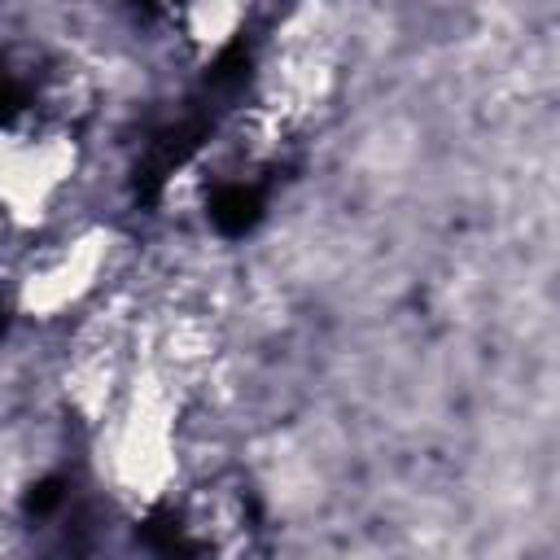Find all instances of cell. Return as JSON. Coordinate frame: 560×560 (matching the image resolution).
Segmentation results:
<instances>
[{
	"mask_svg": "<svg viewBox=\"0 0 560 560\" xmlns=\"http://www.w3.org/2000/svg\"><path fill=\"white\" fill-rule=\"evenodd\" d=\"M79 179L83 140L70 122H57L52 114L0 122V228L48 232Z\"/></svg>",
	"mask_w": 560,
	"mask_h": 560,
	"instance_id": "cell-2",
	"label": "cell"
},
{
	"mask_svg": "<svg viewBox=\"0 0 560 560\" xmlns=\"http://www.w3.org/2000/svg\"><path fill=\"white\" fill-rule=\"evenodd\" d=\"M118 232L105 223H79L31 254L13 284V302L26 319L52 324L88 311L118 267Z\"/></svg>",
	"mask_w": 560,
	"mask_h": 560,
	"instance_id": "cell-3",
	"label": "cell"
},
{
	"mask_svg": "<svg viewBox=\"0 0 560 560\" xmlns=\"http://www.w3.org/2000/svg\"><path fill=\"white\" fill-rule=\"evenodd\" d=\"M184 389L149 350H136L122 389L92 424L101 486L136 512L171 499L184 477Z\"/></svg>",
	"mask_w": 560,
	"mask_h": 560,
	"instance_id": "cell-1",
	"label": "cell"
},
{
	"mask_svg": "<svg viewBox=\"0 0 560 560\" xmlns=\"http://www.w3.org/2000/svg\"><path fill=\"white\" fill-rule=\"evenodd\" d=\"M245 22H249V9L241 4H188L171 13L175 44H184L197 57H214L219 48H228Z\"/></svg>",
	"mask_w": 560,
	"mask_h": 560,
	"instance_id": "cell-4",
	"label": "cell"
}]
</instances>
